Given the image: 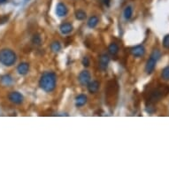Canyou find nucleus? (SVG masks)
I'll return each mask as SVG.
<instances>
[{
    "mask_svg": "<svg viewBox=\"0 0 169 169\" xmlns=\"http://www.w3.org/2000/svg\"><path fill=\"white\" fill-rule=\"evenodd\" d=\"M56 13L58 17H64L68 14V8L63 3H58L56 6Z\"/></svg>",
    "mask_w": 169,
    "mask_h": 169,
    "instance_id": "9d476101",
    "label": "nucleus"
},
{
    "mask_svg": "<svg viewBox=\"0 0 169 169\" xmlns=\"http://www.w3.org/2000/svg\"><path fill=\"white\" fill-rule=\"evenodd\" d=\"M28 70H29V65H28V63H26V62L21 63V64L18 66V68H17L18 73H19L20 75H27L28 72Z\"/></svg>",
    "mask_w": 169,
    "mask_h": 169,
    "instance_id": "f8f14e48",
    "label": "nucleus"
},
{
    "mask_svg": "<svg viewBox=\"0 0 169 169\" xmlns=\"http://www.w3.org/2000/svg\"><path fill=\"white\" fill-rule=\"evenodd\" d=\"M90 79H91V75H90V72L87 70L81 71L78 76L79 82L82 86H87V84L90 81Z\"/></svg>",
    "mask_w": 169,
    "mask_h": 169,
    "instance_id": "39448f33",
    "label": "nucleus"
},
{
    "mask_svg": "<svg viewBox=\"0 0 169 169\" xmlns=\"http://www.w3.org/2000/svg\"><path fill=\"white\" fill-rule=\"evenodd\" d=\"M82 65L84 66V67H89L90 66V60H89V58H87V57H84L83 58H82Z\"/></svg>",
    "mask_w": 169,
    "mask_h": 169,
    "instance_id": "4be33fe9",
    "label": "nucleus"
},
{
    "mask_svg": "<svg viewBox=\"0 0 169 169\" xmlns=\"http://www.w3.org/2000/svg\"><path fill=\"white\" fill-rule=\"evenodd\" d=\"M132 14H133V9L131 6H127L125 8L124 12H123V15H124V18L126 20H129L131 17H132Z\"/></svg>",
    "mask_w": 169,
    "mask_h": 169,
    "instance_id": "dca6fc26",
    "label": "nucleus"
},
{
    "mask_svg": "<svg viewBox=\"0 0 169 169\" xmlns=\"http://www.w3.org/2000/svg\"><path fill=\"white\" fill-rule=\"evenodd\" d=\"M108 51L113 56L116 55L119 52V46H118V45L116 43H112L108 47Z\"/></svg>",
    "mask_w": 169,
    "mask_h": 169,
    "instance_id": "4468645a",
    "label": "nucleus"
},
{
    "mask_svg": "<svg viewBox=\"0 0 169 169\" xmlns=\"http://www.w3.org/2000/svg\"><path fill=\"white\" fill-rule=\"evenodd\" d=\"M163 46L166 49H169V34L167 35L163 39Z\"/></svg>",
    "mask_w": 169,
    "mask_h": 169,
    "instance_id": "412c9836",
    "label": "nucleus"
},
{
    "mask_svg": "<svg viewBox=\"0 0 169 169\" xmlns=\"http://www.w3.org/2000/svg\"><path fill=\"white\" fill-rule=\"evenodd\" d=\"M9 98V100L13 103V104H20L23 102V96L18 91H13V92H11L8 96Z\"/></svg>",
    "mask_w": 169,
    "mask_h": 169,
    "instance_id": "423d86ee",
    "label": "nucleus"
},
{
    "mask_svg": "<svg viewBox=\"0 0 169 169\" xmlns=\"http://www.w3.org/2000/svg\"><path fill=\"white\" fill-rule=\"evenodd\" d=\"M98 22H99V19L97 16H92L88 21V27L90 28H94L95 27H97Z\"/></svg>",
    "mask_w": 169,
    "mask_h": 169,
    "instance_id": "2eb2a0df",
    "label": "nucleus"
},
{
    "mask_svg": "<svg viewBox=\"0 0 169 169\" xmlns=\"http://www.w3.org/2000/svg\"><path fill=\"white\" fill-rule=\"evenodd\" d=\"M109 62H110V58L107 54H103L99 58V60H98V67L100 68V70L102 71H105L107 68H108V65H109Z\"/></svg>",
    "mask_w": 169,
    "mask_h": 169,
    "instance_id": "6e6552de",
    "label": "nucleus"
},
{
    "mask_svg": "<svg viewBox=\"0 0 169 169\" xmlns=\"http://www.w3.org/2000/svg\"><path fill=\"white\" fill-rule=\"evenodd\" d=\"M59 29H60V31H61V33H62V34H64V35L69 34V33H71V32H72V30H73V25L69 22L63 23V24H61V25H60Z\"/></svg>",
    "mask_w": 169,
    "mask_h": 169,
    "instance_id": "9b49d317",
    "label": "nucleus"
},
{
    "mask_svg": "<svg viewBox=\"0 0 169 169\" xmlns=\"http://www.w3.org/2000/svg\"><path fill=\"white\" fill-rule=\"evenodd\" d=\"M159 58H160V51L158 50H154L151 57L149 58V59L147 60L146 65H145V72L147 75H151L154 71L157 61Z\"/></svg>",
    "mask_w": 169,
    "mask_h": 169,
    "instance_id": "7ed1b4c3",
    "label": "nucleus"
},
{
    "mask_svg": "<svg viewBox=\"0 0 169 169\" xmlns=\"http://www.w3.org/2000/svg\"><path fill=\"white\" fill-rule=\"evenodd\" d=\"M51 51H54V52H58V51H59L60 49H61V45H60V44H59V42H58V41H54V42L51 45Z\"/></svg>",
    "mask_w": 169,
    "mask_h": 169,
    "instance_id": "a211bd4d",
    "label": "nucleus"
},
{
    "mask_svg": "<svg viewBox=\"0 0 169 169\" xmlns=\"http://www.w3.org/2000/svg\"><path fill=\"white\" fill-rule=\"evenodd\" d=\"M130 52L135 58H141L145 54V48L144 45H136L130 50Z\"/></svg>",
    "mask_w": 169,
    "mask_h": 169,
    "instance_id": "0eeeda50",
    "label": "nucleus"
},
{
    "mask_svg": "<svg viewBox=\"0 0 169 169\" xmlns=\"http://www.w3.org/2000/svg\"><path fill=\"white\" fill-rule=\"evenodd\" d=\"M57 85V75L53 72H45L42 75L40 81H39V86L45 92H52L55 90Z\"/></svg>",
    "mask_w": 169,
    "mask_h": 169,
    "instance_id": "f257e3e1",
    "label": "nucleus"
},
{
    "mask_svg": "<svg viewBox=\"0 0 169 169\" xmlns=\"http://www.w3.org/2000/svg\"><path fill=\"white\" fill-rule=\"evenodd\" d=\"M6 1H7V0H0V5H1V4H4V3H5Z\"/></svg>",
    "mask_w": 169,
    "mask_h": 169,
    "instance_id": "b1692460",
    "label": "nucleus"
},
{
    "mask_svg": "<svg viewBox=\"0 0 169 169\" xmlns=\"http://www.w3.org/2000/svg\"><path fill=\"white\" fill-rule=\"evenodd\" d=\"M17 56L10 49H3L0 51V63L5 67H12L15 64Z\"/></svg>",
    "mask_w": 169,
    "mask_h": 169,
    "instance_id": "f03ea898",
    "label": "nucleus"
},
{
    "mask_svg": "<svg viewBox=\"0 0 169 169\" xmlns=\"http://www.w3.org/2000/svg\"><path fill=\"white\" fill-rule=\"evenodd\" d=\"M161 77H162V79L165 80V81H169V66L166 67L162 70Z\"/></svg>",
    "mask_w": 169,
    "mask_h": 169,
    "instance_id": "6ab92c4d",
    "label": "nucleus"
},
{
    "mask_svg": "<svg viewBox=\"0 0 169 169\" xmlns=\"http://www.w3.org/2000/svg\"><path fill=\"white\" fill-rule=\"evenodd\" d=\"M87 103V97L84 94H80L75 98V105L77 107H81Z\"/></svg>",
    "mask_w": 169,
    "mask_h": 169,
    "instance_id": "ddd939ff",
    "label": "nucleus"
},
{
    "mask_svg": "<svg viewBox=\"0 0 169 169\" xmlns=\"http://www.w3.org/2000/svg\"><path fill=\"white\" fill-rule=\"evenodd\" d=\"M32 42L33 44H35V45H40L42 43V39H41V36L39 35H35L32 38Z\"/></svg>",
    "mask_w": 169,
    "mask_h": 169,
    "instance_id": "aec40b11",
    "label": "nucleus"
},
{
    "mask_svg": "<svg viewBox=\"0 0 169 169\" xmlns=\"http://www.w3.org/2000/svg\"><path fill=\"white\" fill-rule=\"evenodd\" d=\"M75 18L78 21H83L86 18V12L82 10H78L75 12Z\"/></svg>",
    "mask_w": 169,
    "mask_h": 169,
    "instance_id": "f3484780",
    "label": "nucleus"
},
{
    "mask_svg": "<svg viewBox=\"0 0 169 169\" xmlns=\"http://www.w3.org/2000/svg\"><path fill=\"white\" fill-rule=\"evenodd\" d=\"M110 1H111V0H103V3H104L106 6H109V5H110Z\"/></svg>",
    "mask_w": 169,
    "mask_h": 169,
    "instance_id": "5701e85b",
    "label": "nucleus"
},
{
    "mask_svg": "<svg viewBox=\"0 0 169 169\" xmlns=\"http://www.w3.org/2000/svg\"><path fill=\"white\" fill-rule=\"evenodd\" d=\"M169 92V88L167 85H162L161 87H158L153 90L151 94V101L155 102L160 100L162 98L166 97Z\"/></svg>",
    "mask_w": 169,
    "mask_h": 169,
    "instance_id": "20e7f679",
    "label": "nucleus"
},
{
    "mask_svg": "<svg viewBox=\"0 0 169 169\" xmlns=\"http://www.w3.org/2000/svg\"><path fill=\"white\" fill-rule=\"evenodd\" d=\"M99 86H100V83L98 81H90V82L87 84L88 90L91 94L97 93L98 91V90H99Z\"/></svg>",
    "mask_w": 169,
    "mask_h": 169,
    "instance_id": "1a4fd4ad",
    "label": "nucleus"
}]
</instances>
